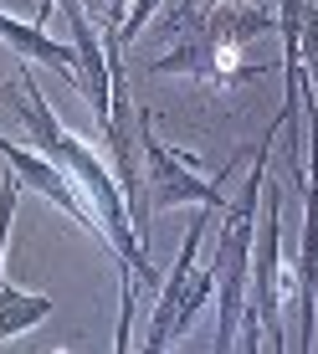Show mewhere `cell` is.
<instances>
[{
  "label": "cell",
  "mask_w": 318,
  "mask_h": 354,
  "mask_svg": "<svg viewBox=\"0 0 318 354\" xmlns=\"http://www.w3.org/2000/svg\"><path fill=\"white\" fill-rule=\"evenodd\" d=\"M231 169H216V175H200L195 169V154L165 149L154 139V129H144V195H149V216L159 211H175V205H195V211H226V195L221 185L231 180Z\"/></svg>",
  "instance_id": "cell-4"
},
{
  "label": "cell",
  "mask_w": 318,
  "mask_h": 354,
  "mask_svg": "<svg viewBox=\"0 0 318 354\" xmlns=\"http://www.w3.org/2000/svg\"><path fill=\"white\" fill-rule=\"evenodd\" d=\"M211 216H216V211H200V216L190 221L185 241H180V257H175V267H169V277H165V288H159V298H154L149 339H144V344H149V354H165V349L180 339V328L190 324V313L216 292V262L195 267V257H200V247H205V231H211Z\"/></svg>",
  "instance_id": "cell-3"
},
{
  "label": "cell",
  "mask_w": 318,
  "mask_h": 354,
  "mask_svg": "<svg viewBox=\"0 0 318 354\" xmlns=\"http://www.w3.org/2000/svg\"><path fill=\"white\" fill-rule=\"evenodd\" d=\"M77 6L103 26V36H118L124 21H129V10H133V0H77Z\"/></svg>",
  "instance_id": "cell-9"
},
{
  "label": "cell",
  "mask_w": 318,
  "mask_h": 354,
  "mask_svg": "<svg viewBox=\"0 0 318 354\" xmlns=\"http://www.w3.org/2000/svg\"><path fill=\"white\" fill-rule=\"evenodd\" d=\"M57 303L46 298V292H26L16 283H0V344L16 334H26V328H36L41 319H52Z\"/></svg>",
  "instance_id": "cell-7"
},
{
  "label": "cell",
  "mask_w": 318,
  "mask_h": 354,
  "mask_svg": "<svg viewBox=\"0 0 318 354\" xmlns=\"http://www.w3.org/2000/svg\"><path fill=\"white\" fill-rule=\"evenodd\" d=\"M10 97H16V118L26 124L31 149L52 154L62 169H72V180L82 185V195L93 201L97 221H103V231H108V252L118 257V292H124V319H118V339H113V344L129 349V324H133V308H139V288L154 283V262H149V252H144L139 231H133L124 185H118V175L108 169L103 154L88 149L77 133H67L62 124H57L52 103L41 97V88H36V72H31L26 62H21V77L10 82Z\"/></svg>",
  "instance_id": "cell-1"
},
{
  "label": "cell",
  "mask_w": 318,
  "mask_h": 354,
  "mask_svg": "<svg viewBox=\"0 0 318 354\" xmlns=\"http://www.w3.org/2000/svg\"><path fill=\"white\" fill-rule=\"evenodd\" d=\"M0 154H6V165L16 169V175L26 180L36 195H46L57 211H67V221H77L82 231H88V236H97V241L108 247V231H103V221H97L93 201L82 195V185L72 180V169H62V165L52 160V154H41V149H26V144L6 139V133H0Z\"/></svg>",
  "instance_id": "cell-5"
},
{
  "label": "cell",
  "mask_w": 318,
  "mask_h": 354,
  "mask_svg": "<svg viewBox=\"0 0 318 354\" xmlns=\"http://www.w3.org/2000/svg\"><path fill=\"white\" fill-rule=\"evenodd\" d=\"M16 195H21V175L6 165V180H0V283H6V241H10V221H16Z\"/></svg>",
  "instance_id": "cell-8"
},
{
  "label": "cell",
  "mask_w": 318,
  "mask_h": 354,
  "mask_svg": "<svg viewBox=\"0 0 318 354\" xmlns=\"http://www.w3.org/2000/svg\"><path fill=\"white\" fill-rule=\"evenodd\" d=\"M0 41L10 46V52L21 57V62H41V67H52V72H62L67 82H77L82 88V62H77V46L72 41H57L52 31L41 26V21H16V16H6L0 10Z\"/></svg>",
  "instance_id": "cell-6"
},
{
  "label": "cell",
  "mask_w": 318,
  "mask_h": 354,
  "mask_svg": "<svg viewBox=\"0 0 318 354\" xmlns=\"http://www.w3.org/2000/svg\"><path fill=\"white\" fill-rule=\"evenodd\" d=\"M267 31H277V6L272 0H216L200 26L175 36V46H169L165 57H154L144 72L231 88V82H247L256 72H267V67H241V46L256 41V36H267Z\"/></svg>",
  "instance_id": "cell-2"
}]
</instances>
